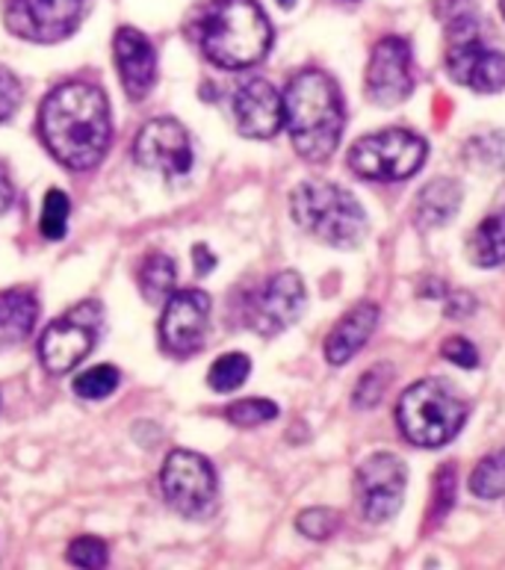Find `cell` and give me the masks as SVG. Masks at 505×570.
Listing matches in <instances>:
<instances>
[{"mask_svg":"<svg viewBox=\"0 0 505 570\" xmlns=\"http://www.w3.org/2000/svg\"><path fill=\"white\" fill-rule=\"evenodd\" d=\"M290 214L301 230L331 248H355L367 234L358 198L328 180H305L293 189Z\"/></svg>","mask_w":505,"mask_h":570,"instance_id":"obj_4","label":"cell"},{"mask_svg":"<svg viewBox=\"0 0 505 570\" xmlns=\"http://www.w3.org/2000/svg\"><path fill=\"white\" fill-rule=\"evenodd\" d=\"M458 207H462V187L449 178H437L426 184L420 196H417L414 219L423 230L440 228L458 214Z\"/></svg>","mask_w":505,"mask_h":570,"instance_id":"obj_20","label":"cell"},{"mask_svg":"<svg viewBox=\"0 0 505 570\" xmlns=\"http://www.w3.org/2000/svg\"><path fill=\"white\" fill-rule=\"evenodd\" d=\"M237 130L249 139H273L284 125V98L269 80H249L234 95Z\"/></svg>","mask_w":505,"mask_h":570,"instance_id":"obj_15","label":"cell"},{"mask_svg":"<svg viewBox=\"0 0 505 570\" xmlns=\"http://www.w3.org/2000/svg\"><path fill=\"white\" fill-rule=\"evenodd\" d=\"M112 57H116V69H119L121 86L130 101H142L157 83L155 45L133 27H121L112 39Z\"/></svg>","mask_w":505,"mask_h":570,"instance_id":"obj_16","label":"cell"},{"mask_svg":"<svg viewBox=\"0 0 505 570\" xmlns=\"http://www.w3.org/2000/svg\"><path fill=\"white\" fill-rule=\"evenodd\" d=\"M355 485H358L364 518L369 523H387L403 509L408 470H405L403 459H396L390 452H376L358 468Z\"/></svg>","mask_w":505,"mask_h":570,"instance_id":"obj_10","label":"cell"},{"mask_svg":"<svg viewBox=\"0 0 505 570\" xmlns=\"http://www.w3.org/2000/svg\"><path fill=\"white\" fill-rule=\"evenodd\" d=\"M39 316V302L30 289H3L0 293V352L12 350L30 337Z\"/></svg>","mask_w":505,"mask_h":570,"instance_id":"obj_19","label":"cell"},{"mask_svg":"<svg viewBox=\"0 0 505 570\" xmlns=\"http://www.w3.org/2000/svg\"><path fill=\"white\" fill-rule=\"evenodd\" d=\"M69 214L71 202L62 189H51L42 202V219H39V230H42L44 239H62L66 237V228H69Z\"/></svg>","mask_w":505,"mask_h":570,"instance_id":"obj_27","label":"cell"},{"mask_svg":"<svg viewBox=\"0 0 505 570\" xmlns=\"http://www.w3.org/2000/svg\"><path fill=\"white\" fill-rule=\"evenodd\" d=\"M133 157L142 169L160 171L166 178L187 175L192 169V145H189L187 128L169 116L151 119L137 134Z\"/></svg>","mask_w":505,"mask_h":570,"instance_id":"obj_13","label":"cell"},{"mask_svg":"<svg viewBox=\"0 0 505 570\" xmlns=\"http://www.w3.org/2000/svg\"><path fill=\"white\" fill-rule=\"evenodd\" d=\"M86 0H3V24L12 36L53 45L78 30Z\"/></svg>","mask_w":505,"mask_h":570,"instance_id":"obj_9","label":"cell"},{"mask_svg":"<svg viewBox=\"0 0 505 570\" xmlns=\"http://www.w3.org/2000/svg\"><path fill=\"white\" fill-rule=\"evenodd\" d=\"M464 420H467V405L435 379L412 384L396 405V423L403 429L405 441L426 450L453 441L462 432Z\"/></svg>","mask_w":505,"mask_h":570,"instance_id":"obj_5","label":"cell"},{"mask_svg":"<svg viewBox=\"0 0 505 570\" xmlns=\"http://www.w3.org/2000/svg\"><path fill=\"white\" fill-rule=\"evenodd\" d=\"M390 373H394V370L387 364L373 366V370L360 379L358 387H355V396H351L355 409H376L378 402L385 400L387 387H390Z\"/></svg>","mask_w":505,"mask_h":570,"instance_id":"obj_29","label":"cell"},{"mask_svg":"<svg viewBox=\"0 0 505 570\" xmlns=\"http://www.w3.org/2000/svg\"><path fill=\"white\" fill-rule=\"evenodd\" d=\"M378 325V305L373 302H360L349 311V314L337 320V325L328 332L326 337V357L328 364H349L351 357L358 355L367 341L373 337Z\"/></svg>","mask_w":505,"mask_h":570,"instance_id":"obj_18","label":"cell"},{"mask_svg":"<svg viewBox=\"0 0 505 570\" xmlns=\"http://www.w3.org/2000/svg\"><path fill=\"white\" fill-rule=\"evenodd\" d=\"M476 311V298L471 293H453L446 298V316L449 320H458V316H471Z\"/></svg>","mask_w":505,"mask_h":570,"instance_id":"obj_35","label":"cell"},{"mask_svg":"<svg viewBox=\"0 0 505 570\" xmlns=\"http://www.w3.org/2000/svg\"><path fill=\"white\" fill-rule=\"evenodd\" d=\"M210 325V296L201 289L171 293L160 316V346L175 357L196 355Z\"/></svg>","mask_w":505,"mask_h":570,"instance_id":"obj_11","label":"cell"},{"mask_svg":"<svg viewBox=\"0 0 505 570\" xmlns=\"http://www.w3.org/2000/svg\"><path fill=\"white\" fill-rule=\"evenodd\" d=\"M440 355L455 366H464V370H473V366H479V352L473 346L471 341H464V337H449V341L440 346Z\"/></svg>","mask_w":505,"mask_h":570,"instance_id":"obj_34","label":"cell"},{"mask_svg":"<svg viewBox=\"0 0 505 570\" xmlns=\"http://www.w3.org/2000/svg\"><path fill=\"white\" fill-rule=\"evenodd\" d=\"M471 491L482 500H499L505 497V446L491 452L476 464L471 476Z\"/></svg>","mask_w":505,"mask_h":570,"instance_id":"obj_24","label":"cell"},{"mask_svg":"<svg viewBox=\"0 0 505 570\" xmlns=\"http://www.w3.org/2000/svg\"><path fill=\"white\" fill-rule=\"evenodd\" d=\"M66 559L75 568H107L110 550H107V544L98 535H83L78 541H71V547L66 550Z\"/></svg>","mask_w":505,"mask_h":570,"instance_id":"obj_31","label":"cell"},{"mask_svg":"<svg viewBox=\"0 0 505 570\" xmlns=\"http://www.w3.org/2000/svg\"><path fill=\"white\" fill-rule=\"evenodd\" d=\"M192 257H196V273L198 275H207L216 266L214 252H210V248H207V246H201V243H198V246L192 248Z\"/></svg>","mask_w":505,"mask_h":570,"instance_id":"obj_36","label":"cell"},{"mask_svg":"<svg viewBox=\"0 0 505 570\" xmlns=\"http://www.w3.org/2000/svg\"><path fill=\"white\" fill-rule=\"evenodd\" d=\"M437 16L444 18L446 33L453 42L479 39V16L473 0H437Z\"/></svg>","mask_w":505,"mask_h":570,"instance_id":"obj_23","label":"cell"},{"mask_svg":"<svg viewBox=\"0 0 505 570\" xmlns=\"http://www.w3.org/2000/svg\"><path fill=\"white\" fill-rule=\"evenodd\" d=\"M503 16H505V0H503Z\"/></svg>","mask_w":505,"mask_h":570,"instance_id":"obj_39","label":"cell"},{"mask_svg":"<svg viewBox=\"0 0 505 570\" xmlns=\"http://www.w3.org/2000/svg\"><path fill=\"white\" fill-rule=\"evenodd\" d=\"M275 417H278V405L273 400H240L225 409V420L240 429L264 426V423Z\"/></svg>","mask_w":505,"mask_h":570,"instance_id":"obj_28","label":"cell"},{"mask_svg":"<svg viewBox=\"0 0 505 570\" xmlns=\"http://www.w3.org/2000/svg\"><path fill=\"white\" fill-rule=\"evenodd\" d=\"M21 98H24L21 80L9 69H0V125H7L16 116L18 107H21Z\"/></svg>","mask_w":505,"mask_h":570,"instance_id":"obj_32","label":"cell"},{"mask_svg":"<svg viewBox=\"0 0 505 570\" xmlns=\"http://www.w3.org/2000/svg\"><path fill=\"white\" fill-rule=\"evenodd\" d=\"M364 86H367L369 101L378 104V107H396L412 95V48L405 39L387 36V39L376 42Z\"/></svg>","mask_w":505,"mask_h":570,"instance_id":"obj_14","label":"cell"},{"mask_svg":"<svg viewBox=\"0 0 505 570\" xmlns=\"http://www.w3.org/2000/svg\"><path fill=\"white\" fill-rule=\"evenodd\" d=\"M305 284L301 275L293 269L273 275L264 287L251 293L249 305H246V323L257 334H281L287 332L305 311Z\"/></svg>","mask_w":505,"mask_h":570,"instance_id":"obj_12","label":"cell"},{"mask_svg":"<svg viewBox=\"0 0 505 570\" xmlns=\"http://www.w3.org/2000/svg\"><path fill=\"white\" fill-rule=\"evenodd\" d=\"M446 66L455 83L471 86L473 92L494 95L505 89V57L485 48L479 39L449 45Z\"/></svg>","mask_w":505,"mask_h":570,"instance_id":"obj_17","label":"cell"},{"mask_svg":"<svg viewBox=\"0 0 505 570\" xmlns=\"http://www.w3.org/2000/svg\"><path fill=\"white\" fill-rule=\"evenodd\" d=\"M471 252L473 264L485 266V269L505 264V193L499 196L494 210L479 222V228L471 239Z\"/></svg>","mask_w":505,"mask_h":570,"instance_id":"obj_21","label":"cell"},{"mask_svg":"<svg viewBox=\"0 0 505 570\" xmlns=\"http://www.w3.org/2000/svg\"><path fill=\"white\" fill-rule=\"evenodd\" d=\"M160 488L171 509L184 518H207L216 505L219 482L214 464L192 450H171L160 470Z\"/></svg>","mask_w":505,"mask_h":570,"instance_id":"obj_8","label":"cell"},{"mask_svg":"<svg viewBox=\"0 0 505 570\" xmlns=\"http://www.w3.org/2000/svg\"><path fill=\"white\" fill-rule=\"evenodd\" d=\"M426 151L423 137L412 130H378L351 145L349 166L367 180H405L420 171Z\"/></svg>","mask_w":505,"mask_h":570,"instance_id":"obj_6","label":"cell"},{"mask_svg":"<svg viewBox=\"0 0 505 570\" xmlns=\"http://www.w3.org/2000/svg\"><path fill=\"white\" fill-rule=\"evenodd\" d=\"M121 382V373L116 370L112 364H98L92 370H86L75 379L71 384V391L78 393L80 400H89V402H98V400H107Z\"/></svg>","mask_w":505,"mask_h":570,"instance_id":"obj_26","label":"cell"},{"mask_svg":"<svg viewBox=\"0 0 505 570\" xmlns=\"http://www.w3.org/2000/svg\"><path fill=\"white\" fill-rule=\"evenodd\" d=\"M284 121L293 148L310 163H326L343 137V101L326 71H299L284 92Z\"/></svg>","mask_w":505,"mask_h":570,"instance_id":"obj_2","label":"cell"},{"mask_svg":"<svg viewBox=\"0 0 505 570\" xmlns=\"http://www.w3.org/2000/svg\"><path fill=\"white\" fill-rule=\"evenodd\" d=\"M278 3H281V7H284V9H290V7H293V3H296V0H278Z\"/></svg>","mask_w":505,"mask_h":570,"instance_id":"obj_38","label":"cell"},{"mask_svg":"<svg viewBox=\"0 0 505 570\" xmlns=\"http://www.w3.org/2000/svg\"><path fill=\"white\" fill-rule=\"evenodd\" d=\"M453 470H455L453 464H444V468H440V473H437V479H435L437 509H435V514H432V523H440L446 511L453 509V500H455V494H458V485H455Z\"/></svg>","mask_w":505,"mask_h":570,"instance_id":"obj_33","label":"cell"},{"mask_svg":"<svg viewBox=\"0 0 505 570\" xmlns=\"http://www.w3.org/2000/svg\"><path fill=\"white\" fill-rule=\"evenodd\" d=\"M175 278H178L175 261L164 252H151L139 266V289L151 305L169 302V296L175 293Z\"/></svg>","mask_w":505,"mask_h":570,"instance_id":"obj_22","label":"cell"},{"mask_svg":"<svg viewBox=\"0 0 505 570\" xmlns=\"http://www.w3.org/2000/svg\"><path fill=\"white\" fill-rule=\"evenodd\" d=\"M103 311L98 302H80L62 314L60 320H53L44 328L42 341H39V361L51 375H66L83 361L98 343L101 334Z\"/></svg>","mask_w":505,"mask_h":570,"instance_id":"obj_7","label":"cell"},{"mask_svg":"<svg viewBox=\"0 0 505 570\" xmlns=\"http://www.w3.org/2000/svg\"><path fill=\"white\" fill-rule=\"evenodd\" d=\"M12 202H16V189H12V180H9L7 169L0 166V214H7Z\"/></svg>","mask_w":505,"mask_h":570,"instance_id":"obj_37","label":"cell"},{"mask_svg":"<svg viewBox=\"0 0 505 570\" xmlns=\"http://www.w3.org/2000/svg\"><path fill=\"white\" fill-rule=\"evenodd\" d=\"M201 51L219 69H251L273 45V24L257 0H216L201 21Z\"/></svg>","mask_w":505,"mask_h":570,"instance_id":"obj_3","label":"cell"},{"mask_svg":"<svg viewBox=\"0 0 505 570\" xmlns=\"http://www.w3.org/2000/svg\"><path fill=\"white\" fill-rule=\"evenodd\" d=\"M39 134L60 166L69 171L95 169L112 142L107 95L83 80L57 86L39 107Z\"/></svg>","mask_w":505,"mask_h":570,"instance_id":"obj_1","label":"cell"},{"mask_svg":"<svg viewBox=\"0 0 505 570\" xmlns=\"http://www.w3.org/2000/svg\"><path fill=\"white\" fill-rule=\"evenodd\" d=\"M249 373H251L249 355H242V352H228V355L216 357L214 361L210 373H207V384H210L216 393H231L246 384Z\"/></svg>","mask_w":505,"mask_h":570,"instance_id":"obj_25","label":"cell"},{"mask_svg":"<svg viewBox=\"0 0 505 570\" xmlns=\"http://www.w3.org/2000/svg\"><path fill=\"white\" fill-rule=\"evenodd\" d=\"M343 518L335 509H308L301 511L296 518V529H299L305 538H314V541H326L340 529Z\"/></svg>","mask_w":505,"mask_h":570,"instance_id":"obj_30","label":"cell"}]
</instances>
